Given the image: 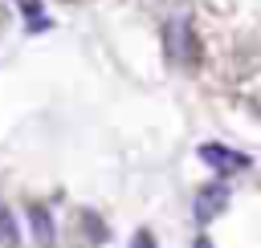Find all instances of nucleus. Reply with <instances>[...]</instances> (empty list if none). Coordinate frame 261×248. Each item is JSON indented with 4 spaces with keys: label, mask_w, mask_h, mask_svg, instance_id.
<instances>
[{
    "label": "nucleus",
    "mask_w": 261,
    "mask_h": 248,
    "mask_svg": "<svg viewBox=\"0 0 261 248\" xmlns=\"http://www.w3.org/2000/svg\"><path fill=\"white\" fill-rule=\"evenodd\" d=\"M163 37H167V53H171V57H179L184 65H196V61H200V41H196L188 16H171L167 28H163Z\"/></svg>",
    "instance_id": "1"
},
{
    "label": "nucleus",
    "mask_w": 261,
    "mask_h": 248,
    "mask_svg": "<svg viewBox=\"0 0 261 248\" xmlns=\"http://www.w3.org/2000/svg\"><path fill=\"white\" fill-rule=\"evenodd\" d=\"M200 159H204L216 175H237V171H249V167H253L249 154L228 150V146H220V142H204V146H200Z\"/></svg>",
    "instance_id": "2"
},
{
    "label": "nucleus",
    "mask_w": 261,
    "mask_h": 248,
    "mask_svg": "<svg viewBox=\"0 0 261 248\" xmlns=\"http://www.w3.org/2000/svg\"><path fill=\"white\" fill-rule=\"evenodd\" d=\"M24 220H29V228H33V240H37L41 248H53V244H57V224H53V215H49L41 203H29Z\"/></svg>",
    "instance_id": "3"
},
{
    "label": "nucleus",
    "mask_w": 261,
    "mask_h": 248,
    "mask_svg": "<svg viewBox=\"0 0 261 248\" xmlns=\"http://www.w3.org/2000/svg\"><path fill=\"white\" fill-rule=\"evenodd\" d=\"M77 228L86 232L90 244H106V240H110V228H106V220H102L98 211H82V215H77Z\"/></svg>",
    "instance_id": "4"
},
{
    "label": "nucleus",
    "mask_w": 261,
    "mask_h": 248,
    "mask_svg": "<svg viewBox=\"0 0 261 248\" xmlns=\"http://www.w3.org/2000/svg\"><path fill=\"white\" fill-rule=\"evenodd\" d=\"M0 244L4 248H16L20 244V224H16L12 207H4V203H0Z\"/></svg>",
    "instance_id": "5"
},
{
    "label": "nucleus",
    "mask_w": 261,
    "mask_h": 248,
    "mask_svg": "<svg viewBox=\"0 0 261 248\" xmlns=\"http://www.w3.org/2000/svg\"><path fill=\"white\" fill-rule=\"evenodd\" d=\"M16 8H20V12L29 16V20H37V16H45V12H41V0H16Z\"/></svg>",
    "instance_id": "6"
},
{
    "label": "nucleus",
    "mask_w": 261,
    "mask_h": 248,
    "mask_svg": "<svg viewBox=\"0 0 261 248\" xmlns=\"http://www.w3.org/2000/svg\"><path fill=\"white\" fill-rule=\"evenodd\" d=\"M130 248H155V236H151V232H135Z\"/></svg>",
    "instance_id": "7"
},
{
    "label": "nucleus",
    "mask_w": 261,
    "mask_h": 248,
    "mask_svg": "<svg viewBox=\"0 0 261 248\" xmlns=\"http://www.w3.org/2000/svg\"><path fill=\"white\" fill-rule=\"evenodd\" d=\"M196 248H212V244H208V240H204V236H200V240H196Z\"/></svg>",
    "instance_id": "8"
}]
</instances>
